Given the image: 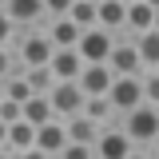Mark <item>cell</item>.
Returning a JSON list of instances; mask_svg holds the SVG:
<instances>
[{
	"instance_id": "1",
	"label": "cell",
	"mask_w": 159,
	"mask_h": 159,
	"mask_svg": "<svg viewBox=\"0 0 159 159\" xmlns=\"http://www.w3.org/2000/svg\"><path fill=\"white\" fill-rule=\"evenodd\" d=\"M119 131L131 139V147H151L159 143V107H135L127 116H119Z\"/></svg>"
},
{
	"instance_id": "2",
	"label": "cell",
	"mask_w": 159,
	"mask_h": 159,
	"mask_svg": "<svg viewBox=\"0 0 159 159\" xmlns=\"http://www.w3.org/2000/svg\"><path fill=\"white\" fill-rule=\"evenodd\" d=\"M52 56H56V48H52V40H48L44 28L20 32V40H16V60L24 64V68H48Z\"/></svg>"
},
{
	"instance_id": "3",
	"label": "cell",
	"mask_w": 159,
	"mask_h": 159,
	"mask_svg": "<svg viewBox=\"0 0 159 159\" xmlns=\"http://www.w3.org/2000/svg\"><path fill=\"white\" fill-rule=\"evenodd\" d=\"M107 103L116 116H127L143 107V76H116L111 80V92H107Z\"/></svg>"
},
{
	"instance_id": "4",
	"label": "cell",
	"mask_w": 159,
	"mask_h": 159,
	"mask_svg": "<svg viewBox=\"0 0 159 159\" xmlns=\"http://www.w3.org/2000/svg\"><path fill=\"white\" fill-rule=\"evenodd\" d=\"M107 68H111V76H143V60H139V48L131 36H116Z\"/></svg>"
},
{
	"instance_id": "5",
	"label": "cell",
	"mask_w": 159,
	"mask_h": 159,
	"mask_svg": "<svg viewBox=\"0 0 159 159\" xmlns=\"http://www.w3.org/2000/svg\"><path fill=\"white\" fill-rule=\"evenodd\" d=\"M111 48H116V36H111V32H103V28H92V32H84V36H80L76 56L84 60V64H107Z\"/></svg>"
},
{
	"instance_id": "6",
	"label": "cell",
	"mask_w": 159,
	"mask_h": 159,
	"mask_svg": "<svg viewBox=\"0 0 159 159\" xmlns=\"http://www.w3.org/2000/svg\"><path fill=\"white\" fill-rule=\"evenodd\" d=\"M48 103H52L56 119L84 116V92H80V84H56V88L48 92Z\"/></svg>"
},
{
	"instance_id": "7",
	"label": "cell",
	"mask_w": 159,
	"mask_h": 159,
	"mask_svg": "<svg viewBox=\"0 0 159 159\" xmlns=\"http://www.w3.org/2000/svg\"><path fill=\"white\" fill-rule=\"evenodd\" d=\"M92 151H96V159H127L131 139L119 131V123H107V127L99 131V139L92 143Z\"/></svg>"
},
{
	"instance_id": "8",
	"label": "cell",
	"mask_w": 159,
	"mask_h": 159,
	"mask_svg": "<svg viewBox=\"0 0 159 159\" xmlns=\"http://www.w3.org/2000/svg\"><path fill=\"white\" fill-rule=\"evenodd\" d=\"M111 68L107 64H84V72H80V92H84V99H96V96H107L111 92Z\"/></svg>"
},
{
	"instance_id": "9",
	"label": "cell",
	"mask_w": 159,
	"mask_h": 159,
	"mask_svg": "<svg viewBox=\"0 0 159 159\" xmlns=\"http://www.w3.org/2000/svg\"><path fill=\"white\" fill-rule=\"evenodd\" d=\"M4 12H8V20L16 24L20 32H28V28H44V0H8Z\"/></svg>"
},
{
	"instance_id": "10",
	"label": "cell",
	"mask_w": 159,
	"mask_h": 159,
	"mask_svg": "<svg viewBox=\"0 0 159 159\" xmlns=\"http://www.w3.org/2000/svg\"><path fill=\"white\" fill-rule=\"evenodd\" d=\"M147 32H155V4L151 0H135V4H127V28H123V36H147Z\"/></svg>"
},
{
	"instance_id": "11",
	"label": "cell",
	"mask_w": 159,
	"mask_h": 159,
	"mask_svg": "<svg viewBox=\"0 0 159 159\" xmlns=\"http://www.w3.org/2000/svg\"><path fill=\"white\" fill-rule=\"evenodd\" d=\"M36 147L44 151V155L60 159V151L68 147V131H64V119H52V123H44L36 131Z\"/></svg>"
},
{
	"instance_id": "12",
	"label": "cell",
	"mask_w": 159,
	"mask_h": 159,
	"mask_svg": "<svg viewBox=\"0 0 159 159\" xmlns=\"http://www.w3.org/2000/svg\"><path fill=\"white\" fill-rule=\"evenodd\" d=\"M99 28L111 32V36H123V28H127V4L123 0H99Z\"/></svg>"
},
{
	"instance_id": "13",
	"label": "cell",
	"mask_w": 159,
	"mask_h": 159,
	"mask_svg": "<svg viewBox=\"0 0 159 159\" xmlns=\"http://www.w3.org/2000/svg\"><path fill=\"white\" fill-rule=\"evenodd\" d=\"M44 32H48V40H52V48L56 52H76V44H80V32L72 20H56V24H44Z\"/></svg>"
},
{
	"instance_id": "14",
	"label": "cell",
	"mask_w": 159,
	"mask_h": 159,
	"mask_svg": "<svg viewBox=\"0 0 159 159\" xmlns=\"http://www.w3.org/2000/svg\"><path fill=\"white\" fill-rule=\"evenodd\" d=\"M64 131H68V143H84V147H92L103 127L92 123L88 116H72V119H64Z\"/></svg>"
},
{
	"instance_id": "15",
	"label": "cell",
	"mask_w": 159,
	"mask_h": 159,
	"mask_svg": "<svg viewBox=\"0 0 159 159\" xmlns=\"http://www.w3.org/2000/svg\"><path fill=\"white\" fill-rule=\"evenodd\" d=\"M48 68H52L56 84H76V80H80V72H84V60H80L76 52H56Z\"/></svg>"
},
{
	"instance_id": "16",
	"label": "cell",
	"mask_w": 159,
	"mask_h": 159,
	"mask_svg": "<svg viewBox=\"0 0 159 159\" xmlns=\"http://www.w3.org/2000/svg\"><path fill=\"white\" fill-rule=\"evenodd\" d=\"M72 24H76L80 32H92V28H99V4H92V0H72Z\"/></svg>"
},
{
	"instance_id": "17",
	"label": "cell",
	"mask_w": 159,
	"mask_h": 159,
	"mask_svg": "<svg viewBox=\"0 0 159 159\" xmlns=\"http://www.w3.org/2000/svg\"><path fill=\"white\" fill-rule=\"evenodd\" d=\"M56 119V111H52V103H48V96H32L28 103H24V123H32V127H44V123H52Z\"/></svg>"
},
{
	"instance_id": "18",
	"label": "cell",
	"mask_w": 159,
	"mask_h": 159,
	"mask_svg": "<svg viewBox=\"0 0 159 159\" xmlns=\"http://www.w3.org/2000/svg\"><path fill=\"white\" fill-rule=\"evenodd\" d=\"M135 48H139V60H143V72H159V32L139 36Z\"/></svg>"
},
{
	"instance_id": "19",
	"label": "cell",
	"mask_w": 159,
	"mask_h": 159,
	"mask_svg": "<svg viewBox=\"0 0 159 159\" xmlns=\"http://www.w3.org/2000/svg\"><path fill=\"white\" fill-rule=\"evenodd\" d=\"M84 116L92 119V123H99V127H107V123L116 119V111H111L107 96H96V99H84Z\"/></svg>"
},
{
	"instance_id": "20",
	"label": "cell",
	"mask_w": 159,
	"mask_h": 159,
	"mask_svg": "<svg viewBox=\"0 0 159 159\" xmlns=\"http://www.w3.org/2000/svg\"><path fill=\"white\" fill-rule=\"evenodd\" d=\"M24 80H28L32 96H48V92L56 88V76H52V68H28V72H24Z\"/></svg>"
},
{
	"instance_id": "21",
	"label": "cell",
	"mask_w": 159,
	"mask_h": 159,
	"mask_svg": "<svg viewBox=\"0 0 159 159\" xmlns=\"http://www.w3.org/2000/svg\"><path fill=\"white\" fill-rule=\"evenodd\" d=\"M0 96H4V99H12V103H20V107H24V103L32 99V88H28V80H24V76H12L8 84H4V88H0Z\"/></svg>"
},
{
	"instance_id": "22",
	"label": "cell",
	"mask_w": 159,
	"mask_h": 159,
	"mask_svg": "<svg viewBox=\"0 0 159 159\" xmlns=\"http://www.w3.org/2000/svg\"><path fill=\"white\" fill-rule=\"evenodd\" d=\"M68 16H72V0H44V24H56Z\"/></svg>"
},
{
	"instance_id": "23",
	"label": "cell",
	"mask_w": 159,
	"mask_h": 159,
	"mask_svg": "<svg viewBox=\"0 0 159 159\" xmlns=\"http://www.w3.org/2000/svg\"><path fill=\"white\" fill-rule=\"evenodd\" d=\"M143 103L159 107V72H143Z\"/></svg>"
},
{
	"instance_id": "24",
	"label": "cell",
	"mask_w": 159,
	"mask_h": 159,
	"mask_svg": "<svg viewBox=\"0 0 159 159\" xmlns=\"http://www.w3.org/2000/svg\"><path fill=\"white\" fill-rule=\"evenodd\" d=\"M20 40V28L8 20V12H4V4H0V48H8V44H16Z\"/></svg>"
},
{
	"instance_id": "25",
	"label": "cell",
	"mask_w": 159,
	"mask_h": 159,
	"mask_svg": "<svg viewBox=\"0 0 159 159\" xmlns=\"http://www.w3.org/2000/svg\"><path fill=\"white\" fill-rule=\"evenodd\" d=\"M20 119H24V107L0 96V123H8V127H12V123H20Z\"/></svg>"
},
{
	"instance_id": "26",
	"label": "cell",
	"mask_w": 159,
	"mask_h": 159,
	"mask_svg": "<svg viewBox=\"0 0 159 159\" xmlns=\"http://www.w3.org/2000/svg\"><path fill=\"white\" fill-rule=\"evenodd\" d=\"M12 72H16V52L12 48H0V88L12 80Z\"/></svg>"
},
{
	"instance_id": "27",
	"label": "cell",
	"mask_w": 159,
	"mask_h": 159,
	"mask_svg": "<svg viewBox=\"0 0 159 159\" xmlns=\"http://www.w3.org/2000/svg\"><path fill=\"white\" fill-rule=\"evenodd\" d=\"M60 159H96V151L84 147V143H68V147L60 151Z\"/></svg>"
},
{
	"instance_id": "28",
	"label": "cell",
	"mask_w": 159,
	"mask_h": 159,
	"mask_svg": "<svg viewBox=\"0 0 159 159\" xmlns=\"http://www.w3.org/2000/svg\"><path fill=\"white\" fill-rule=\"evenodd\" d=\"M8 151V123H0V155Z\"/></svg>"
},
{
	"instance_id": "29",
	"label": "cell",
	"mask_w": 159,
	"mask_h": 159,
	"mask_svg": "<svg viewBox=\"0 0 159 159\" xmlns=\"http://www.w3.org/2000/svg\"><path fill=\"white\" fill-rule=\"evenodd\" d=\"M20 159H52V155H44L40 147H32V151H24V155H20Z\"/></svg>"
},
{
	"instance_id": "30",
	"label": "cell",
	"mask_w": 159,
	"mask_h": 159,
	"mask_svg": "<svg viewBox=\"0 0 159 159\" xmlns=\"http://www.w3.org/2000/svg\"><path fill=\"white\" fill-rule=\"evenodd\" d=\"M143 159H159V147H147V155Z\"/></svg>"
},
{
	"instance_id": "31",
	"label": "cell",
	"mask_w": 159,
	"mask_h": 159,
	"mask_svg": "<svg viewBox=\"0 0 159 159\" xmlns=\"http://www.w3.org/2000/svg\"><path fill=\"white\" fill-rule=\"evenodd\" d=\"M155 32H159V4H155Z\"/></svg>"
},
{
	"instance_id": "32",
	"label": "cell",
	"mask_w": 159,
	"mask_h": 159,
	"mask_svg": "<svg viewBox=\"0 0 159 159\" xmlns=\"http://www.w3.org/2000/svg\"><path fill=\"white\" fill-rule=\"evenodd\" d=\"M0 159H8V155H0Z\"/></svg>"
}]
</instances>
